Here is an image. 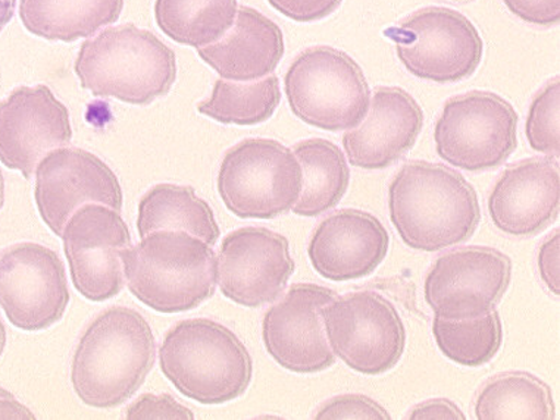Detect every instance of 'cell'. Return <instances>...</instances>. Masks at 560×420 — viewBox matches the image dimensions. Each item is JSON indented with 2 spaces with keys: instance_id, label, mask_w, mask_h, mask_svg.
<instances>
[{
  "instance_id": "d6a6232c",
  "label": "cell",
  "mask_w": 560,
  "mask_h": 420,
  "mask_svg": "<svg viewBox=\"0 0 560 420\" xmlns=\"http://www.w3.org/2000/svg\"><path fill=\"white\" fill-rule=\"evenodd\" d=\"M504 5L525 23L538 27L558 25L560 20V0H503Z\"/></svg>"
},
{
  "instance_id": "e0dca14e",
  "label": "cell",
  "mask_w": 560,
  "mask_h": 420,
  "mask_svg": "<svg viewBox=\"0 0 560 420\" xmlns=\"http://www.w3.org/2000/svg\"><path fill=\"white\" fill-rule=\"evenodd\" d=\"M71 140L70 110L48 85H23L0 102V162L25 179L46 154Z\"/></svg>"
},
{
  "instance_id": "7c38bea8",
  "label": "cell",
  "mask_w": 560,
  "mask_h": 420,
  "mask_svg": "<svg viewBox=\"0 0 560 420\" xmlns=\"http://www.w3.org/2000/svg\"><path fill=\"white\" fill-rule=\"evenodd\" d=\"M70 299L66 267L52 248L19 243L0 253V306L15 328L34 332L52 327Z\"/></svg>"
},
{
  "instance_id": "6da1fadb",
  "label": "cell",
  "mask_w": 560,
  "mask_h": 420,
  "mask_svg": "<svg viewBox=\"0 0 560 420\" xmlns=\"http://www.w3.org/2000/svg\"><path fill=\"white\" fill-rule=\"evenodd\" d=\"M388 212L401 242L434 253L471 240L481 222L476 188L440 164H406L388 187Z\"/></svg>"
},
{
  "instance_id": "5b68a950",
  "label": "cell",
  "mask_w": 560,
  "mask_h": 420,
  "mask_svg": "<svg viewBox=\"0 0 560 420\" xmlns=\"http://www.w3.org/2000/svg\"><path fill=\"white\" fill-rule=\"evenodd\" d=\"M160 366L178 393L207 406L237 400L254 378V360L241 338L208 318L171 327L160 349Z\"/></svg>"
},
{
  "instance_id": "4316f807",
  "label": "cell",
  "mask_w": 560,
  "mask_h": 420,
  "mask_svg": "<svg viewBox=\"0 0 560 420\" xmlns=\"http://www.w3.org/2000/svg\"><path fill=\"white\" fill-rule=\"evenodd\" d=\"M281 102L280 80L268 75L250 84L217 80L212 94L196 109L205 117L225 126H259L276 114Z\"/></svg>"
},
{
  "instance_id": "4fadbf2b",
  "label": "cell",
  "mask_w": 560,
  "mask_h": 420,
  "mask_svg": "<svg viewBox=\"0 0 560 420\" xmlns=\"http://www.w3.org/2000/svg\"><path fill=\"white\" fill-rule=\"evenodd\" d=\"M61 237L75 290L95 303L117 298L124 289L121 252L131 247L130 229L118 210L83 205L72 213Z\"/></svg>"
},
{
  "instance_id": "ab89813d",
  "label": "cell",
  "mask_w": 560,
  "mask_h": 420,
  "mask_svg": "<svg viewBox=\"0 0 560 420\" xmlns=\"http://www.w3.org/2000/svg\"><path fill=\"white\" fill-rule=\"evenodd\" d=\"M453 2H471V0H453Z\"/></svg>"
},
{
  "instance_id": "f35d334b",
  "label": "cell",
  "mask_w": 560,
  "mask_h": 420,
  "mask_svg": "<svg viewBox=\"0 0 560 420\" xmlns=\"http://www.w3.org/2000/svg\"><path fill=\"white\" fill-rule=\"evenodd\" d=\"M5 205V179H3L2 171H0V209Z\"/></svg>"
},
{
  "instance_id": "9a60e30c",
  "label": "cell",
  "mask_w": 560,
  "mask_h": 420,
  "mask_svg": "<svg viewBox=\"0 0 560 420\" xmlns=\"http://www.w3.org/2000/svg\"><path fill=\"white\" fill-rule=\"evenodd\" d=\"M337 298L328 287L301 282L265 312L262 340L268 354L283 370L299 375L319 374L336 364L325 336V304Z\"/></svg>"
},
{
  "instance_id": "8fae6325",
  "label": "cell",
  "mask_w": 560,
  "mask_h": 420,
  "mask_svg": "<svg viewBox=\"0 0 560 420\" xmlns=\"http://www.w3.org/2000/svg\"><path fill=\"white\" fill-rule=\"evenodd\" d=\"M512 281V260L494 247L456 248L440 256L424 281V299L435 316L481 318L493 312Z\"/></svg>"
},
{
  "instance_id": "30bf717a",
  "label": "cell",
  "mask_w": 560,
  "mask_h": 420,
  "mask_svg": "<svg viewBox=\"0 0 560 420\" xmlns=\"http://www.w3.org/2000/svg\"><path fill=\"white\" fill-rule=\"evenodd\" d=\"M406 70L433 83H457L478 70L485 43L465 15L443 7H429L386 30Z\"/></svg>"
},
{
  "instance_id": "f546056e",
  "label": "cell",
  "mask_w": 560,
  "mask_h": 420,
  "mask_svg": "<svg viewBox=\"0 0 560 420\" xmlns=\"http://www.w3.org/2000/svg\"><path fill=\"white\" fill-rule=\"evenodd\" d=\"M315 420H388L390 413L374 398L363 394H341L323 402L316 409Z\"/></svg>"
},
{
  "instance_id": "ffe728a7",
  "label": "cell",
  "mask_w": 560,
  "mask_h": 420,
  "mask_svg": "<svg viewBox=\"0 0 560 420\" xmlns=\"http://www.w3.org/2000/svg\"><path fill=\"white\" fill-rule=\"evenodd\" d=\"M362 126L345 132L343 148L350 165L386 170L417 143L424 127V110L400 88L375 90Z\"/></svg>"
},
{
  "instance_id": "8d00e7d4",
  "label": "cell",
  "mask_w": 560,
  "mask_h": 420,
  "mask_svg": "<svg viewBox=\"0 0 560 420\" xmlns=\"http://www.w3.org/2000/svg\"><path fill=\"white\" fill-rule=\"evenodd\" d=\"M15 7L16 0H0V33L14 19Z\"/></svg>"
},
{
  "instance_id": "603a6c76",
  "label": "cell",
  "mask_w": 560,
  "mask_h": 420,
  "mask_svg": "<svg viewBox=\"0 0 560 420\" xmlns=\"http://www.w3.org/2000/svg\"><path fill=\"white\" fill-rule=\"evenodd\" d=\"M137 231L140 237L155 231H186L213 246L220 238L211 206L196 196L195 188L158 184L139 201Z\"/></svg>"
},
{
  "instance_id": "ac0fdd59",
  "label": "cell",
  "mask_w": 560,
  "mask_h": 420,
  "mask_svg": "<svg viewBox=\"0 0 560 420\" xmlns=\"http://www.w3.org/2000/svg\"><path fill=\"white\" fill-rule=\"evenodd\" d=\"M390 248V235L365 210L341 209L320 221L312 233L307 256L324 280L349 282L377 271Z\"/></svg>"
},
{
  "instance_id": "7402d4cb",
  "label": "cell",
  "mask_w": 560,
  "mask_h": 420,
  "mask_svg": "<svg viewBox=\"0 0 560 420\" xmlns=\"http://www.w3.org/2000/svg\"><path fill=\"white\" fill-rule=\"evenodd\" d=\"M124 0H21L20 19L33 36L72 43L117 23Z\"/></svg>"
},
{
  "instance_id": "1f68e13d",
  "label": "cell",
  "mask_w": 560,
  "mask_h": 420,
  "mask_svg": "<svg viewBox=\"0 0 560 420\" xmlns=\"http://www.w3.org/2000/svg\"><path fill=\"white\" fill-rule=\"evenodd\" d=\"M273 10L296 23H314L335 14L343 0H268Z\"/></svg>"
},
{
  "instance_id": "277c9868",
  "label": "cell",
  "mask_w": 560,
  "mask_h": 420,
  "mask_svg": "<svg viewBox=\"0 0 560 420\" xmlns=\"http://www.w3.org/2000/svg\"><path fill=\"white\" fill-rule=\"evenodd\" d=\"M128 290L160 313L194 311L215 294L218 257L186 231H155L121 252Z\"/></svg>"
},
{
  "instance_id": "f1b7e54d",
  "label": "cell",
  "mask_w": 560,
  "mask_h": 420,
  "mask_svg": "<svg viewBox=\"0 0 560 420\" xmlns=\"http://www.w3.org/2000/svg\"><path fill=\"white\" fill-rule=\"evenodd\" d=\"M559 121L560 83L559 77H556L536 94L529 106L525 135L534 152L545 154L550 160H559Z\"/></svg>"
},
{
  "instance_id": "44dd1931",
  "label": "cell",
  "mask_w": 560,
  "mask_h": 420,
  "mask_svg": "<svg viewBox=\"0 0 560 420\" xmlns=\"http://www.w3.org/2000/svg\"><path fill=\"white\" fill-rule=\"evenodd\" d=\"M198 55L222 80L252 83L276 71L284 57V34L268 16L242 7L225 36L199 47Z\"/></svg>"
},
{
  "instance_id": "74e56055",
  "label": "cell",
  "mask_w": 560,
  "mask_h": 420,
  "mask_svg": "<svg viewBox=\"0 0 560 420\" xmlns=\"http://www.w3.org/2000/svg\"><path fill=\"white\" fill-rule=\"evenodd\" d=\"M7 346V328L3 325V320L0 319V358H2L3 350H5Z\"/></svg>"
},
{
  "instance_id": "2e32d148",
  "label": "cell",
  "mask_w": 560,
  "mask_h": 420,
  "mask_svg": "<svg viewBox=\"0 0 560 420\" xmlns=\"http://www.w3.org/2000/svg\"><path fill=\"white\" fill-rule=\"evenodd\" d=\"M34 199L43 222L61 237L81 206L101 203L121 212L124 196L117 175L96 154L58 148L38 162Z\"/></svg>"
},
{
  "instance_id": "8992f818",
  "label": "cell",
  "mask_w": 560,
  "mask_h": 420,
  "mask_svg": "<svg viewBox=\"0 0 560 420\" xmlns=\"http://www.w3.org/2000/svg\"><path fill=\"white\" fill-rule=\"evenodd\" d=\"M284 90L294 117L318 130H353L370 110V85L361 67L330 46L298 55L285 72Z\"/></svg>"
},
{
  "instance_id": "836d02e7",
  "label": "cell",
  "mask_w": 560,
  "mask_h": 420,
  "mask_svg": "<svg viewBox=\"0 0 560 420\" xmlns=\"http://www.w3.org/2000/svg\"><path fill=\"white\" fill-rule=\"evenodd\" d=\"M560 231L555 230L553 233L545 240L538 250L537 265L538 272L547 289L556 298L560 294Z\"/></svg>"
},
{
  "instance_id": "4dcf8cb0",
  "label": "cell",
  "mask_w": 560,
  "mask_h": 420,
  "mask_svg": "<svg viewBox=\"0 0 560 420\" xmlns=\"http://www.w3.org/2000/svg\"><path fill=\"white\" fill-rule=\"evenodd\" d=\"M127 419H179L194 420V411L179 405L171 394H143L127 409Z\"/></svg>"
},
{
  "instance_id": "d4e9b609",
  "label": "cell",
  "mask_w": 560,
  "mask_h": 420,
  "mask_svg": "<svg viewBox=\"0 0 560 420\" xmlns=\"http://www.w3.org/2000/svg\"><path fill=\"white\" fill-rule=\"evenodd\" d=\"M478 420L556 419L553 394L549 385L529 372H503L491 376L474 402Z\"/></svg>"
},
{
  "instance_id": "e575fe53",
  "label": "cell",
  "mask_w": 560,
  "mask_h": 420,
  "mask_svg": "<svg viewBox=\"0 0 560 420\" xmlns=\"http://www.w3.org/2000/svg\"><path fill=\"white\" fill-rule=\"evenodd\" d=\"M409 420H465L466 416L455 401L448 398H431L412 407Z\"/></svg>"
},
{
  "instance_id": "83f0119b",
  "label": "cell",
  "mask_w": 560,
  "mask_h": 420,
  "mask_svg": "<svg viewBox=\"0 0 560 420\" xmlns=\"http://www.w3.org/2000/svg\"><path fill=\"white\" fill-rule=\"evenodd\" d=\"M433 337L439 350L451 362L465 368H481L502 349V319L495 308L476 319L448 320L435 316Z\"/></svg>"
},
{
  "instance_id": "cb8c5ba5",
  "label": "cell",
  "mask_w": 560,
  "mask_h": 420,
  "mask_svg": "<svg viewBox=\"0 0 560 420\" xmlns=\"http://www.w3.org/2000/svg\"><path fill=\"white\" fill-rule=\"evenodd\" d=\"M294 156L302 166L303 186L293 213L315 218L336 208L348 192L350 170L339 145L325 139L299 141Z\"/></svg>"
},
{
  "instance_id": "484cf974",
  "label": "cell",
  "mask_w": 560,
  "mask_h": 420,
  "mask_svg": "<svg viewBox=\"0 0 560 420\" xmlns=\"http://www.w3.org/2000/svg\"><path fill=\"white\" fill-rule=\"evenodd\" d=\"M237 11V0H155L161 32L196 49L221 40L233 27Z\"/></svg>"
},
{
  "instance_id": "5bb4252c",
  "label": "cell",
  "mask_w": 560,
  "mask_h": 420,
  "mask_svg": "<svg viewBox=\"0 0 560 420\" xmlns=\"http://www.w3.org/2000/svg\"><path fill=\"white\" fill-rule=\"evenodd\" d=\"M217 257L221 293L243 307L276 302L296 271L289 240L264 226L231 231Z\"/></svg>"
},
{
  "instance_id": "3957f363",
  "label": "cell",
  "mask_w": 560,
  "mask_h": 420,
  "mask_svg": "<svg viewBox=\"0 0 560 420\" xmlns=\"http://www.w3.org/2000/svg\"><path fill=\"white\" fill-rule=\"evenodd\" d=\"M81 88L96 97L148 106L171 92L177 58L155 34L135 24L109 27L89 38L77 55Z\"/></svg>"
},
{
  "instance_id": "7a4b0ae2",
  "label": "cell",
  "mask_w": 560,
  "mask_h": 420,
  "mask_svg": "<svg viewBox=\"0 0 560 420\" xmlns=\"http://www.w3.org/2000/svg\"><path fill=\"white\" fill-rule=\"evenodd\" d=\"M155 359V336L148 320L135 308H106L75 347L72 388L85 406L114 409L142 388Z\"/></svg>"
},
{
  "instance_id": "ba28073f",
  "label": "cell",
  "mask_w": 560,
  "mask_h": 420,
  "mask_svg": "<svg viewBox=\"0 0 560 420\" xmlns=\"http://www.w3.org/2000/svg\"><path fill=\"white\" fill-rule=\"evenodd\" d=\"M518 113L491 92L459 94L444 103L434 128L439 156L455 168L482 173L502 166L518 148Z\"/></svg>"
},
{
  "instance_id": "52a82bcc",
  "label": "cell",
  "mask_w": 560,
  "mask_h": 420,
  "mask_svg": "<svg viewBox=\"0 0 560 420\" xmlns=\"http://www.w3.org/2000/svg\"><path fill=\"white\" fill-rule=\"evenodd\" d=\"M303 173L293 150L271 139H246L226 150L217 187L241 220L285 215L302 195Z\"/></svg>"
},
{
  "instance_id": "d6986e66",
  "label": "cell",
  "mask_w": 560,
  "mask_h": 420,
  "mask_svg": "<svg viewBox=\"0 0 560 420\" xmlns=\"http://www.w3.org/2000/svg\"><path fill=\"white\" fill-rule=\"evenodd\" d=\"M495 229L512 237H536L555 224L560 212L558 162L529 158L509 166L489 195Z\"/></svg>"
},
{
  "instance_id": "9c48e42d",
  "label": "cell",
  "mask_w": 560,
  "mask_h": 420,
  "mask_svg": "<svg viewBox=\"0 0 560 420\" xmlns=\"http://www.w3.org/2000/svg\"><path fill=\"white\" fill-rule=\"evenodd\" d=\"M320 315L332 353L358 374H387L404 358L405 324L384 295L374 291L337 295Z\"/></svg>"
},
{
  "instance_id": "d590c367",
  "label": "cell",
  "mask_w": 560,
  "mask_h": 420,
  "mask_svg": "<svg viewBox=\"0 0 560 420\" xmlns=\"http://www.w3.org/2000/svg\"><path fill=\"white\" fill-rule=\"evenodd\" d=\"M0 419L34 420L36 416L23 402L16 400L14 394L0 387Z\"/></svg>"
}]
</instances>
